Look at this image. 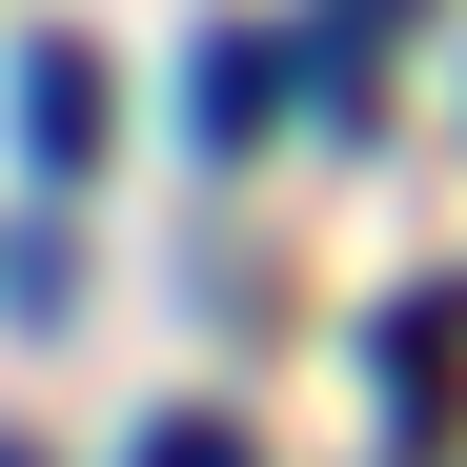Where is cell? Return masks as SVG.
I'll return each instance as SVG.
<instances>
[{"mask_svg":"<svg viewBox=\"0 0 467 467\" xmlns=\"http://www.w3.org/2000/svg\"><path fill=\"white\" fill-rule=\"evenodd\" d=\"M21 163H41V183L102 163V61H82V41H21Z\"/></svg>","mask_w":467,"mask_h":467,"instance_id":"obj_1","label":"cell"},{"mask_svg":"<svg viewBox=\"0 0 467 467\" xmlns=\"http://www.w3.org/2000/svg\"><path fill=\"white\" fill-rule=\"evenodd\" d=\"M183 122H203V142H223V163H244V142H265V122H285V41H265V21H223V41H203V61H183Z\"/></svg>","mask_w":467,"mask_h":467,"instance_id":"obj_2","label":"cell"},{"mask_svg":"<svg viewBox=\"0 0 467 467\" xmlns=\"http://www.w3.org/2000/svg\"><path fill=\"white\" fill-rule=\"evenodd\" d=\"M122 467H265V447H244V427H223V407H163V427H142Z\"/></svg>","mask_w":467,"mask_h":467,"instance_id":"obj_3","label":"cell"},{"mask_svg":"<svg viewBox=\"0 0 467 467\" xmlns=\"http://www.w3.org/2000/svg\"><path fill=\"white\" fill-rule=\"evenodd\" d=\"M0 467H21V447H0Z\"/></svg>","mask_w":467,"mask_h":467,"instance_id":"obj_4","label":"cell"}]
</instances>
